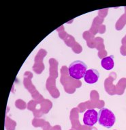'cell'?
Here are the masks:
<instances>
[{"label": "cell", "mask_w": 126, "mask_h": 130, "mask_svg": "<svg viewBox=\"0 0 126 130\" xmlns=\"http://www.w3.org/2000/svg\"><path fill=\"white\" fill-rule=\"evenodd\" d=\"M97 122L100 125L106 128H111L116 122V117L111 110L107 108L103 107L100 108L98 112Z\"/></svg>", "instance_id": "obj_1"}, {"label": "cell", "mask_w": 126, "mask_h": 130, "mask_svg": "<svg viewBox=\"0 0 126 130\" xmlns=\"http://www.w3.org/2000/svg\"><path fill=\"white\" fill-rule=\"evenodd\" d=\"M87 71V66L81 60H76L72 62L68 68V73L72 78L79 80L84 77Z\"/></svg>", "instance_id": "obj_2"}, {"label": "cell", "mask_w": 126, "mask_h": 130, "mask_svg": "<svg viewBox=\"0 0 126 130\" xmlns=\"http://www.w3.org/2000/svg\"><path fill=\"white\" fill-rule=\"evenodd\" d=\"M98 120V112L95 109H89L83 115V123L88 127L95 125Z\"/></svg>", "instance_id": "obj_3"}, {"label": "cell", "mask_w": 126, "mask_h": 130, "mask_svg": "<svg viewBox=\"0 0 126 130\" xmlns=\"http://www.w3.org/2000/svg\"><path fill=\"white\" fill-rule=\"evenodd\" d=\"M99 78V73L97 69H90L86 71L84 76V79L86 83L89 84H93L97 82Z\"/></svg>", "instance_id": "obj_4"}, {"label": "cell", "mask_w": 126, "mask_h": 130, "mask_svg": "<svg viewBox=\"0 0 126 130\" xmlns=\"http://www.w3.org/2000/svg\"><path fill=\"white\" fill-rule=\"evenodd\" d=\"M101 65L103 69L106 71H110L113 69L115 66V61H114V56H107L102 59Z\"/></svg>", "instance_id": "obj_5"}]
</instances>
